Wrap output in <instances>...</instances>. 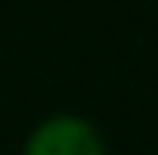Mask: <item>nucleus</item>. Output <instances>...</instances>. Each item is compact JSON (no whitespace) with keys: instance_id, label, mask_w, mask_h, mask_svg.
Masks as SVG:
<instances>
[{"instance_id":"nucleus-1","label":"nucleus","mask_w":158,"mask_h":155,"mask_svg":"<svg viewBox=\"0 0 158 155\" xmlns=\"http://www.w3.org/2000/svg\"><path fill=\"white\" fill-rule=\"evenodd\" d=\"M25 155H102L98 134L77 116H53L28 138Z\"/></svg>"}]
</instances>
